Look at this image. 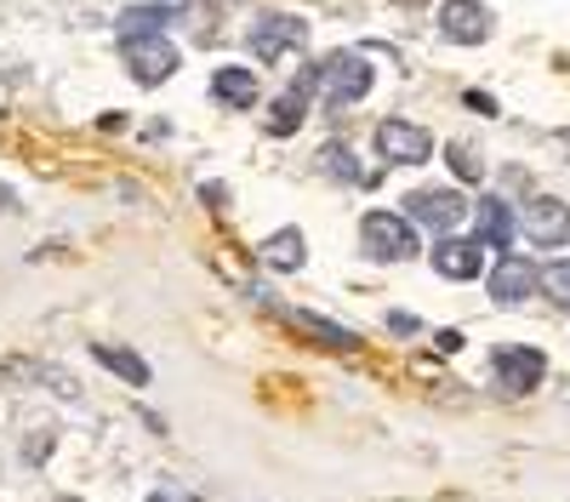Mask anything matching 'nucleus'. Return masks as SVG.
I'll list each match as a JSON object with an SVG mask.
<instances>
[{"label":"nucleus","instance_id":"15","mask_svg":"<svg viewBox=\"0 0 570 502\" xmlns=\"http://www.w3.org/2000/svg\"><path fill=\"white\" fill-rule=\"evenodd\" d=\"M91 360L109 365V372L126 377L131 388H149V360H142V354H131V348H120V343H91Z\"/></svg>","mask_w":570,"mask_h":502},{"label":"nucleus","instance_id":"1","mask_svg":"<svg viewBox=\"0 0 570 502\" xmlns=\"http://www.w3.org/2000/svg\"><path fill=\"white\" fill-rule=\"evenodd\" d=\"M360 240H365V252H371L376 263H405V257L422 252V246H416V223L400 217V211H365Z\"/></svg>","mask_w":570,"mask_h":502},{"label":"nucleus","instance_id":"25","mask_svg":"<svg viewBox=\"0 0 570 502\" xmlns=\"http://www.w3.org/2000/svg\"><path fill=\"white\" fill-rule=\"evenodd\" d=\"M389 326H394L400 337H411V332H416V319H411V314H389Z\"/></svg>","mask_w":570,"mask_h":502},{"label":"nucleus","instance_id":"17","mask_svg":"<svg viewBox=\"0 0 570 502\" xmlns=\"http://www.w3.org/2000/svg\"><path fill=\"white\" fill-rule=\"evenodd\" d=\"M263 263L268 268H285V274L303 268V228H279V235L263 246Z\"/></svg>","mask_w":570,"mask_h":502},{"label":"nucleus","instance_id":"22","mask_svg":"<svg viewBox=\"0 0 570 502\" xmlns=\"http://www.w3.org/2000/svg\"><path fill=\"white\" fill-rule=\"evenodd\" d=\"M142 502H200L195 491H188V485H177V480H160L149 496H142Z\"/></svg>","mask_w":570,"mask_h":502},{"label":"nucleus","instance_id":"3","mask_svg":"<svg viewBox=\"0 0 570 502\" xmlns=\"http://www.w3.org/2000/svg\"><path fill=\"white\" fill-rule=\"evenodd\" d=\"M120 58H126L131 80L160 86V80H171V69H177V46H171L166 35H126V40H120Z\"/></svg>","mask_w":570,"mask_h":502},{"label":"nucleus","instance_id":"27","mask_svg":"<svg viewBox=\"0 0 570 502\" xmlns=\"http://www.w3.org/2000/svg\"><path fill=\"white\" fill-rule=\"evenodd\" d=\"M58 502H80V496H58Z\"/></svg>","mask_w":570,"mask_h":502},{"label":"nucleus","instance_id":"14","mask_svg":"<svg viewBox=\"0 0 570 502\" xmlns=\"http://www.w3.org/2000/svg\"><path fill=\"white\" fill-rule=\"evenodd\" d=\"M473 223H480V246H491V252H508L513 246V211H508V200H480L473 206Z\"/></svg>","mask_w":570,"mask_h":502},{"label":"nucleus","instance_id":"10","mask_svg":"<svg viewBox=\"0 0 570 502\" xmlns=\"http://www.w3.org/2000/svg\"><path fill=\"white\" fill-rule=\"evenodd\" d=\"M525 235L537 240V246H570V206L564 200H553V195H542V200H531L525 206Z\"/></svg>","mask_w":570,"mask_h":502},{"label":"nucleus","instance_id":"6","mask_svg":"<svg viewBox=\"0 0 570 502\" xmlns=\"http://www.w3.org/2000/svg\"><path fill=\"white\" fill-rule=\"evenodd\" d=\"M314 91H320V69L308 63V69H297V80L274 98V115H268V131L274 137H292L297 126H303V115H308V104H314Z\"/></svg>","mask_w":570,"mask_h":502},{"label":"nucleus","instance_id":"21","mask_svg":"<svg viewBox=\"0 0 570 502\" xmlns=\"http://www.w3.org/2000/svg\"><path fill=\"white\" fill-rule=\"evenodd\" d=\"M542 286H548V297H559V303L570 308V263H553V268H542Z\"/></svg>","mask_w":570,"mask_h":502},{"label":"nucleus","instance_id":"7","mask_svg":"<svg viewBox=\"0 0 570 502\" xmlns=\"http://www.w3.org/2000/svg\"><path fill=\"white\" fill-rule=\"evenodd\" d=\"M303 46H308V23L292 18V12H274V18H263V23L252 29V52H257V58L303 52Z\"/></svg>","mask_w":570,"mask_h":502},{"label":"nucleus","instance_id":"11","mask_svg":"<svg viewBox=\"0 0 570 502\" xmlns=\"http://www.w3.org/2000/svg\"><path fill=\"white\" fill-rule=\"evenodd\" d=\"M548 377V360L537 348H497V383L508 394H531Z\"/></svg>","mask_w":570,"mask_h":502},{"label":"nucleus","instance_id":"13","mask_svg":"<svg viewBox=\"0 0 570 502\" xmlns=\"http://www.w3.org/2000/svg\"><path fill=\"white\" fill-rule=\"evenodd\" d=\"M434 268L445 274V280H473V274L485 268V246H480V240L440 235V246H434Z\"/></svg>","mask_w":570,"mask_h":502},{"label":"nucleus","instance_id":"23","mask_svg":"<svg viewBox=\"0 0 570 502\" xmlns=\"http://www.w3.org/2000/svg\"><path fill=\"white\" fill-rule=\"evenodd\" d=\"M468 109H480V115H497V98H485V91H468Z\"/></svg>","mask_w":570,"mask_h":502},{"label":"nucleus","instance_id":"4","mask_svg":"<svg viewBox=\"0 0 570 502\" xmlns=\"http://www.w3.org/2000/svg\"><path fill=\"white\" fill-rule=\"evenodd\" d=\"M468 200L456 195V189H416L411 200H405V217L416 223V228H434V235H456V228L468 223Z\"/></svg>","mask_w":570,"mask_h":502},{"label":"nucleus","instance_id":"20","mask_svg":"<svg viewBox=\"0 0 570 502\" xmlns=\"http://www.w3.org/2000/svg\"><path fill=\"white\" fill-rule=\"evenodd\" d=\"M445 155H451V171H456L462 183H480V177H485V160H480V155H473L468 144H451Z\"/></svg>","mask_w":570,"mask_h":502},{"label":"nucleus","instance_id":"26","mask_svg":"<svg viewBox=\"0 0 570 502\" xmlns=\"http://www.w3.org/2000/svg\"><path fill=\"white\" fill-rule=\"evenodd\" d=\"M0 211H18V195L12 189H0Z\"/></svg>","mask_w":570,"mask_h":502},{"label":"nucleus","instance_id":"5","mask_svg":"<svg viewBox=\"0 0 570 502\" xmlns=\"http://www.w3.org/2000/svg\"><path fill=\"white\" fill-rule=\"evenodd\" d=\"M376 155L394 160V166H422L434 155V137H428L416 120H383L376 126Z\"/></svg>","mask_w":570,"mask_h":502},{"label":"nucleus","instance_id":"8","mask_svg":"<svg viewBox=\"0 0 570 502\" xmlns=\"http://www.w3.org/2000/svg\"><path fill=\"white\" fill-rule=\"evenodd\" d=\"M440 35L456 40V46H480V40H491V12L480 7V0H445L440 7Z\"/></svg>","mask_w":570,"mask_h":502},{"label":"nucleus","instance_id":"18","mask_svg":"<svg viewBox=\"0 0 570 502\" xmlns=\"http://www.w3.org/2000/svg\"><path fill=\"white\" fill-rule=\"evenodd\" d=\"M183 18V7H131L120 12V35H160V23Z\"/></svg>","mask_w":570,"mask_h":502},{"label":"nucleus","instance_id":"24","mask_svg":"<svg viewBox=\"0 0 570 502\" xmlns=\"http://www.w3.org/2000/svg\"><path fill=\"white\" fill-rule=\"evenodd\" d=\"M434 348H440V354H456V348H462V332H440Z\"/></svg>","mask_w":570,"mask_h":502},{"label":"nucleus","instance_id":"2","mask_svg":"<svg viewBox=\"0 0 570 502\" xmlns=\"http://www.w3.org/2000/svg\"><path fill=\"white\" fill-rule=\"evenodd\" d=\"M320 69V91L331 104H360L365 91H371V63H365V52H325V63H314Z\"/></svg>","mask_w":570,"mask_h":502},{"label":"nucleus","instance_id":"19","mask_svg":"<svg viewBox=\"0 0 570 502\" xmlns=\"http://www.w3.org/2000/svg\"><path fill=\"white\" fill-rule=\"evenodd\" d=\"M320 160H325V171H331V177H343V183H365V171L354 166L348 144H325V149H320Z\"/></svg>","mask_w":570,"mask_h":502},{"label":"nucleus","instance_id":"9","mask_svg":"<svg viewBox=\"0 0 570 502\" xmlns=\"http://www.w3.org/2000/svg\"><path fill=\"white\" fill-rule=\"evenodd\" d=\"M537 286H542V268H537L531 257L502 252V263L491 268V297H497V303H525Z\"/></svg>","mask_w":570,"mask_h":502},{"label":"nucleus","instance_id":"16","mask_svg":"<svg viewBox=\"0 0 570 502\" xmlns=\"http://www.w3.org/2000/svg\"><path fill=\"white\" fill-rule=\"evenodd\" d=\"M212 98H217V104H234V109H252V104H257L252 69H217V75H212Z\"/></svg>","mask_w":570,"mask_h":502},{"label":"nucleus","instance_id":"12","mask_svg":"<svg viewBox=\"0 0 570 502\" xmlns=\"http://www.w3.org/2000/svg\"><path fill=\"white\" fill-rule=\"evenodd\" d=\"M279 319H285L292 332H303L308 343H320V348H337V354L360 348V337H354L348 326H337V319H325V314H308V308H279Z\"/></svg>","mask_w":570,"mask_h":502}]
</instances>
